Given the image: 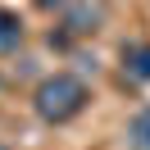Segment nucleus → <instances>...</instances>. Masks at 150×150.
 I'll return each mask as SVG.
<instances>
[{
	"mask_svg": "<svg viewBox=\"0 0 150 150\" xmlns=\"http://www.w3.org/2000/svg\"><path fill=\"white\" fill-rule=\"evenodd\" d=\"M0 150H9V146H0Z\"/></svg>",
	"mask_w": 150,
	"mask_h": 150,
	"instance_id": "obj_6",
	"label": "nucleus"
},
{
	"mask_svg": "<svg viewBox=\"0 0 150 150\" xmlns=\"http://www.w3.org/2000/svg\"><path fill=\"white\" fill-rule=\"evenodd\" d=\"M23 32H28V28H23L18 14H14V9H0V55H14V50L23 46Z\"/></svg>",
	"mask_w": 150,
	"mask_h": 150,
	"instance_id": "obj_3",
	"label": "nucleus"
},
{
	"mask_svg": "<svg viewBox=\"0 0 150 150\" xmlns=\"http://www.w3.org/2000/svg\"><path fill=\"white\" fill-rule=\"evenodd\" d=\"M123 73H127L132 82H150V41L123 46Z\"/></svg>",
	"mask_w": 150,
	"mask_h": 150,
	"instance_id": "obj_2",
	"label": "nucleus"
},
{
	"mask_svg": "<svg viewBox=\"0 0 150 150\" xmlns=\"http://www.w3.org/2000/svg\"><path fill=\"white\" fill-rule=\"evenodd\" d=\"M127 132H132V146H137V150H150V105L137 114V118H132Z\"/></svg>",
	"mask_w": 150,
	"mask_h": 150,
	"instance_id": "obj_4",
	"label": "nucleus"
},
{
	"mask_svg": "<svg viewBox=\"0 0 150 150\" xmlns=\"http://www.w3.org/2000/svg\"><path fill=\"white\" fill-rule=\"evenodd\" d=\"M32 5H37V9H46V14H50V9H64L68 0H32Z\"/></svg>",
	"mask_w": 150,
	"mask_h": 150,
	"instance_id": "obj_5",
	"label": "nucleus"
},
{
	"mask_svg": "<svg viewBox=\"0 0 150 150\" xmlns=\"http://www.w3.org/2000/svg\"><path fill=\"white\" fill-rule=\"evenodd\" d=\"M86 105H91V86H86L77 73H50L46 82L32 91V109H37V118L50 123V127L73 123Z\"/></svg>",
	"mask_w": 150,
	"mask_h": 150,
	"instance_id": "obj_1",
	"label": "nucleus"
}]
</instances>
